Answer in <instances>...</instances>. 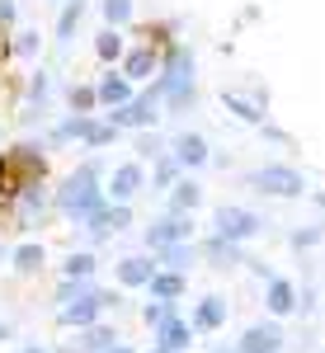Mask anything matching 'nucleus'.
I'll list each match as a JSON object with an SVG mask.
<instances>
[{
    "mask_svg": "<svg viewBox=\"0 0 325 353\" xmlns=\"http://www.w3.org/2000/svg\"><path fill=\"white\" fill-rule=\"evenodd\" d=\"M85 128H90V113H71V118H61V123L52 128V141L57 146H61V141H81Z\"/></svg>",
    "mask_w": 325,
    "mask_h": 353,
    "instance_id": "7c9ffc66",
    "label": "nucleus"
},
{
    "mask_svg": "<svg viewBox=\"0 0 325 353\" xmlns=\"http://www.w3.org/2000/svg\"><path fill=\"white\" fill-rule=\"evenodd\" d=\"M123 52H128V38H123V28H99V38H95V57H99V61H108V66H113V61H123Z\"/></svg>",
    "mask_w": 325,
    "mask_h": 353,
    "instance_id": "a878e982",
    "label": "nucleus"
},
{
    "mask_svg": "<svg viewBox=\"0 0 325 353\" xmlns=\"http://www.w3.org/2000/svg\"><path fill=\"white\" fill-rule=\"evenodd\" d=\"M61 353H81V349H61Z\"/></svg>",
    "mask_w": 325,
    "mask_h": 353,
    "instance_id": "a18cd8bd",
    "label": "nucleus"
},
{
    "mask_svg": "<svg viewBox=\"0 0 325 353\" xmlns=\"http://www.w3.org/2000/svg\"><path fill=\"white\" fill-rule=\"evenodd\" d=\"M81 19H85V0H66L61 14H57V43H61V48L71 43V33L81 28Z\"/></svg>",
    "mask_w": 325,
    "mask_h": 353,
    "instance_id": "cd10ccee",
    "label": "nucleus"
},
{
    "mask_svg": "<svg viewBox=\"0 0 325 353\" xmlns=\"http://www.w3.org/2000/svg\"><path fill=\"white\" fill-rule=\"evenodd\" d=\"M48 94H52V76H48V71H33V76H28V99H38V109H43Z\"/></svg>",
    "mask_w": 325,
    "mask_h": 353,
    "instance_id": "e433bc0d",
    "label": "nucleus"
},
{
    "mask_svg": "<svg viewBox=\"0 0 325 353\" xmlns=\"http://www.w3.org/2000/svg\"><path fill=\"white\" fill-rule=\"evenodd\" d=\"M99 179H104V161H99V156H85V161L76 165L66 179H61V189L52 193V208L71 221V226H85V221H90V212L104 203Z\"/></svg>",
    "mask_w": 325,
    "mask_h": 353,
    "instance_id": "f257e3e1",
    "label": "nucleus"
},
{
    "mask_svg": "<svg viewBox=\"0 0 325 353\" xmlns=\"http://www.w3.org/2000/svg\"><path fill=\"white\" fill-rule=\"evenodd\" d=\"M43 179H48V156H43V146L19 141V146L0 151V212H10V203L24 189L43 184Z\"/></svg>",
    "mask_w": 325,
    "mask_h": 353,
    "instance_id": "f03ea898",
    "label": "nucleus"
},
{
    "mask_svg": "<svg viewBox=\"0 0 325 353\" xmlns=\"http://www.w3.org/2000/svg\"><path fill=\"white\" fill-rule=\"evenodd\" d=\"M128 226H132V203H108L104 198V203L90 212V221H85L81 231L99 245V241H108V236H118V231H128Z\"/></svg>",
    "mask_w": 325,
    "mask_h": 353,
    "instance_id": "423d86ee",
    "label": "nucleus"
},
{
    "mask_svg": "<svg viewBox=\"0 0 325 353\" xmlns=\"http://www.w3.org/2000/svg\"><path fill=\"white\" fill-rule=\"evenodd\" d=\"M10 264H14L19 278H33V273H43V264H48V250H43L38 241H24L14 254H10Z\"/></svg>",
    "mask_w": 325,
    "mask_h": 353,
    "instance_id": "b1692460",
    "label": "nucleus"
},
{
    "mask_svg": "<svg viewBox=\"0 0 325 353\" xmlns=\"http://www.w3.org/2000/svg\"><path fill=\"white\" fill-rule=\"evenodd\" d=\"M151 254H156V264H161V269L184 273V278H189L193 259H198V245H193V241H175V245H161V250H151Z\"/></svg>",
    "mask_w": 325,
    "mask_h": 353,
    "instance_id": "f3484780",
    "label": "nucleus"
},
{
    "mask_svg": "<svg viewBox=\"0 0 325 353\" xmlns=\"http://www.w3.org/2000/svg\"><path fill=\"white\" fill-rule=\"evenodd\" d=\"M48 212H52V193L43 189V184H33V189H24L14 203H10V217H14V231H33V226H43L48 221Z\"/></svg>",
    "mask_w": 325,
    "mask_h": 353,
    "instance_id": "0eeeda50",
    "label": "nucleus"
},
{
    "mask_svg": "<svg viewBox=\"0 0 325 353\" xmlns=\"http://www.w3.org/2000/svg\"><path fill=\"white\" fill-rule=\"evenodd\" d=\"M156 104H161V99L132 94L128 104H113V109H108V123H113L118 132H123V128H132V132H146V128H156V118H161V113H156Z\"/></svg>",
    "mask_w": 325,
    "mask_h": 353,
    "instance_id": "6e6552de",
    "label": "nucleus"
},
{
    "mask_svg": "<svg viewBox=\"0 0 325 353\" xmlns=\"http://www.w3.org/2000/svg\"><path fill=\"white\" fill-rule=\"evenodd\" d=\"M198 203H203V184L189 179V174H179V179L170 184V212H189V217H193Z\"/></svg>",
    "mask_w": 325,
    "mask_h": 353,
    "instance_id": "4be33fe9",
    "label": "nucleus"
},
{
    "mask_svg": "<svg viewBox=\"0 0 325 353\" xmlns=\"http://www.w3.org/2000/svg\"><path fill=\"white\" fill-rule=\"evenodd\" d=\"M156 269H161V264H156V254H123V259L113 264V273H118V283H123V288H146Z\"/></svg>",
    "mask_w": 325,
    "mask_h": 353,
    "instance_id": "4468645a",
    "label": "nucleus"
},
{
    "mask_svg": "<svg viewBox=\"0 0 325 353\" xmlns=\"http://www.w3.org/2000/svg\"><path fill=\"white\" fill-rule=\"evenodd\" d=\"M5 339H10V325H5V321H0V344H5Z\"/></svg>",
    "mask_w": 325,
    "mask_h": 353,
    "instance_id": "a19ab883",
    "label": "nucleus"
},
{
    "mask_svg": "<svg viewBox=\"0 0 325 353\" xmlns=\"http://www.w3.org/2000/svg\"><path fill=\"white\" fill-rule=\"evenodd\" d=\"M118 339H123V334H118L113 325H99V321H95V325H85V330H81L76 349H81V353H108L113 344H118Z\"/></svg>",
    "mask_w": 325,
    "mask_h": 353,
    "instance_id": "5701e85b",
    "label": "nucleus"
},
{
    "mask_svg": "<svg viewBox=\"0 0 325 353\" xmlns=\"http://www.w3.org/2000/svg\"><path fill=\"white\" fill-rule=\"evenodd\" d=\"M245 184L255 193H269V198H297L306 189V179H302L293 165H259V170L245 174Z\"/></svg>",
    "mask_w": 325,
    "mask_h": 353,
    "instance_id": "20e7f679",
    "label": "nucleus"
},
{
    "mask_svg": "<svg viewBox=\"0 0 325 353\" xmlns=\"http://www.w3.org/2000/svg\"><path fill=\"white\" fill-rule=\"evenodd\" d=\"M161 99H165V109L170 113H184V109H193V52L184 48V43H170L165 48V57H161Z\"/></svg>",
    "mask_w": 325,
    "mask_h": 353,
    "instance_id": "7ed1b4c3",
    "label": "nucleus"
},
{
    "mask_svg": "<svg viewBox=\"0 0 325 353\" xmlns=\"http://www.w3.org/2000/svg\"><path fill=\"white\" fill-rule=\"evenodd\" d=\"M108 353H137V349H128V344H113V349H108Z\"/></svg>",
    "mask_w": 325,
    "mask_h": 353,
    "instance_id": "ea45409f",
    "label": "nucleus"
},
{
    "mask_svg": "<svg viewBox=\"0 0 325 353\" xmlns=\"http://www.w3.org/2000/svg\"><path fill=\"white\" fill-rule=\"evenodd\" d=\"M198 254L213 264V269H231V264H245L241 259V245L236 241H221V236H208V241L198 245Z\"/></svg>",
    "mask_w": 325,
    "mask_h": 353,
    "instance_id": "412c9836",
    "label": "nucleus"
},
{
    "mask_svg": "<svg viewBox=\"0 0 325 353\" xmlns=\"http://www.w3.org/2000/svg\"><path fill=\"white\" fill-rule=\"evenodd\" d=\"M165 151L179 161V170H184V174L213 161V151H208V137H198V132H179L175 141H170V146H165Z\"/></svg>",
    "mask_w": 325,
    "mask_h": 353,
    "instance_id": "ddd939ff",
    "label": "nucleus"
},
{
    "mask_svg": "<svg viewBox=\"0 0 325 353\" xmlns=\"http://www.w3.org/2000/svg\"><path fill=\"white\" fill-rule=\"evenodd\" d=\"M213 353H241V349H226V344H217V349Z\"/></svg>",
    "mask_w": 325,
    "mask_h": 353,
    "instance_id": "79ce46f5",
    "label": "nucleus"
},
{
    "mask_svg": "<svg viewBox=\"0 0 325 353\" xmlns=\"http://www.w3.org/2000/svg\"><path fill=\"white\" fill-rule=\"evenodd\" d=\"M151 353H170V349H156V344H151Z\"/></svg>",
    "mask_w": 325,
    "mask_h": 353,
    "instance_id": "c03bdc74",
    "label": "nucleus"
},
{
    "mask_svg": "<svg viewBox=\"0 0 325 353\" xmlns=\"http://www.w3.org/2000/svg\"><path fill=\"white\" fill-rule=\"evenodd\" d=\"M14 14H19V5H14V0H0V28L14 24Z\"/></svg>",
    "mask_w": 325,
    "mask_h": 353,
    "instance_id": "58836bf2",
    "label": "nucleus"
},
{
    "mask_svg": "<svg viewBox=\"0 0 325 353\" xmlns=\"http://www.w3.org/2000/svg\"><path fill=\"white\" fill-rule=\"evenodd\" d=\"M151 334H156V349H170V353H184L193 344V325H189V321H179V316H170V321L156 325Z\"/></svg>",
    "mask_w": 325,
    "mask_h": 353,
    "instance_id": "6ab92c4d",
    "label": "nucleus"
},
{
    "mask_svg": "<svg viewBox=\"0 0 325 353\" xmlns=\"http://www.w3.org/2000/svg\"><path fill=\"white\" fill-rule=\"evenodd\" d=\"M90 151H104V146H113L118 141V128L113 123H99V118H90V128H85V137H81Z\"/></svg>",
    "mask_w": 325,
    "mask_h": 353,
    "instance_id": "c756f323",
    "label": "nucleus"
},
{
    "mask_svg": "<svg viewBox=\"0 0 325 353\" xmlns=\"http://www.w3.org/2000/svg\"><path fill=\"white\" fill-rule=\"evenodd\" d=\"M264 306H269L273 316H288V311H297V288H293L288 278H269V292H264Z\"/></svg>",
    "mask_w": 325,
    "mask_h": 353,
    "instance_id": "393cba45",
    "label": "nucleus"
},
{
    "mask_svg": "<svg viewBox=\"0 0 325 353\" xmlns=\"http://www.w3.org/2000/svg\"><path fill=\"white\" fill-rule=\"evenodd\" d=\"M95 94H99V104H104V109H113V104H128L137 90H132V81H128L123 71H113V66H108L104 76L95 81Z\"/></svg>",
    "mask_w": 325,
    "mask_h": 353,
    "instance_id": "dca6fc26",
    "label": "nucleus"
},
{
    "mask_svg": "<svg viewBox=\"0 0 325 353\" xmlns=\"http://www.w3.org/2000/svg\"><path fill=\"white\" fill-rule=\"evenodd\" d=\"M236 349H241V353H283V330L259 321V325L245 330V339L236 344Z\"/></svg>",
    "mask_w": 325,
    "mask_h": 353,
    "instance_id": "a211bd4d",
    "label": "nucleus"
},
{
    "mask_svg": "<svg viewBox=\"0 0 325 353\" xmlns=\"http://www.w3.org/2000/svg\"><path fill=\"white\" fill-rule=\"evenodd\" d=\"M95 273H99L95 250H71V254H66V264H61V278H95Z\"/></svg>",
    "mask_w": 325,
    "mask_h": 353,
    "instance_id": "c85d7f7f",
    "label": "nucleus"
},
{
    "mask_svg": "<svg viewBox=\"0 0 325 353\" xmlns=\"http://www.w3.org/2000/svg\"><path fill=\"white\" fill-rule=\"evenodd\" d=\"M24 353H48V349H38V344H28V349Z\"/></svg>",
    "mask_w": 325,
    "mask_h": 353,
    "instance_id": "37998d69",
    "label": "nucleus"
},
{
    "mask_svg": "<svg viewBox=\"0 0 325 353\" xmlns=\"http://www.w3.org/2000/svg\"><path fill=\"white\" fill-rule=\"evenodd\" d=\"M175 241H193V217L189 212H165L146 226V250H161V245H175Z\"/></svg>",
    "mask_w": 325,
    "mask_h": 353,
    "instance_id": "9b49d317",
    "label": "nucleus"
},
{
    "mask_svg": "<svg viewBox=\"0 0 325 353\" xmlns=\"http://www.w3.org/2000/svg\"><path fill=\"white\" fill-rule=\"evenodd\" d=\"M221 104L236 113L241 123H264L269 94H264V90H221Z\"/></svg>",
    "mask_w": 325,
    "mask_h": 353,
    "instance_id": "f8f14e48",
    "label": "nucleus"
},
{
    "mask_svg": "<svg viewBox=\"0 0 325 353\" xmlns=\"http://www.w3.org/2000/svg\"><path fill=\"white\" fill-rule=\"evenodd\" d=\"M137 156H141V161H156V156H165V141L156 137V128H146V132L137 137Z\"/></svg>",
    "mask_w": 325,
    "mask_h": 353,
    "instance_id": "c9c22d12",
    "label": "nucleus"
},
{
    "mask_svg": "<svg viewBox=\"0 0 325 353\" xmlns=\"http://www.w3.org/2000/svg\"><path fill=\"white\" fill-rule=\"evenodd\" d=\"M141 189H146V170H141V161H128V165H113V170H108V184H104L108 203H132Z\"/></svg>",
    "mask_w": 325,
    "mask_h": 353,
    "instance_id": "9d476101",
    "label": "nucleus"
},
{
    "mask_svg": "<svg viewBox=\"0 0 325 353\" xmlns=\"http://www.w3.org/2000/svg\"><path fill=\"white\" fill-rule=\"evenodd\" d=\"M66 104H71V113H95L99 109V94H95V85H71Z\"/></svg>",
    "mask_w": 325,
    "mask_h": 353,
    "instance_id": "72a5a7b5",
    "label": "nucleus"
},
{
    "mask_svg": "<svg viewBox=\"0 0 325 353\" xmlns=\"http://www.w3.org/2000/svg\"><path fill=\"white\" fill-rule=\"evenodd\" d=\"M321 241V226H306V231H293V245L297 250H306V245H316Z\"/></svg>",
    "mask_w": 325,
    "mask_h": 353,
    "instance_id": "4c0bfd02",
    "label": "nucleus"
},
{
    "mask_svg": "<svg viewBox=\"0 0 325 353\" xmlns=\"http://www.w3.org/2000/svg\"><path fill=\"white\" fill-rule=\"evenodd\" d=\"M170 316H175V301H146V306H141V321H146V325L156 330V325H165V321H170Z\"/></svg>",
    "mask_w": 325,
    "mask_h": 353,
    "instance_id": "f704fd0d",
    "label": "nucleus"
},
{
    "mask_svg": "<svg viewBox=\"0 0 325 353\" xmlns=\"http://www.w3.org/2000/svg\"><path fill=\"white\" fill-rule=\"evenodd\" d=\"M99 14H104V24H108V28L132 24V0H99Z\"/></svg>",
    "mask_w": 325,
    "mask_h": 353,
    "instance_id": "473e14b6",
    "label": "nucleus"
},
{
    "mask_svg": "<svg viewBox=\"0 0 325 353\" xmlns=\"http://www.w3.org/2000/svg\"><path fill=\"white\" fill-rule=\"evenodd\" d=\"M264 231V217L259 212H250V208H236V203H221L213 212V236H221V241H250V236H259Z\"/></svg>",
    "mask_w": 325,
    "mask_h": 353,
    "instance_id": "39448f33",
    "label": "nucleus"
},
{
    "mask_svg": "<svg viewBox=\"0 0 325 353\" xmlns=\"http://www.w3.org/2000/svg\"><path fill=\"white\" fill-rule=\"evenodd\" d=\"M189 325H193V334H213V330H221L226 325V297H203L198 306H193V316H189Z\"/></svg>",
    "mask_w": 325,
    "mask_h": 353,
    "instance_id": "2eb2a0df",
    "label": "nucleus"
},
{
    "mask_svg": "<svg viewBox=\"0 0 325 353\" xmlns=\"http://www.w3.org/2000/svg\"><path fill=\"white\" fill-rule=\"evenodd\" d=\"M161 57L165 52L156 48V43H132V48L123 52V66H118V71H123L132 85H146V81L161 76Z\"/></svg>",
    "mask_w": 325,
    "mask_h": 353,
    "instance_id": "1a4fd4ad",
    "label": "nucleus"
},
{
    "mask_svg": "<svg viewBox=\"0 0 325 353\" xmlns=\"http://www.w3.org/2000/svg\"><path fill=\"white\" fill-rule=\"evenodd\" d=\"M5 52H10V57H19V61H33V57L43 52V38H38V28H19V33H10Z\"/></svg>",
    "mask_w": 325,
    "mask_h": 353,
    "instance_id": "bb28decb",
    "label": "nucleus"
},
{
    "mask_svg": "<svg viewBox=\"0 0 325 353\" xmlns=\"http://www.w3.org/2000/svg\"><path fill=\"white\" fill-rule=\"evenodd\" d=\"M146 292H151L156 301H179L184 292H189V278H184V273H170V269H156L151 283H146Z\"/></svg>",
    "mask_w": 325,
    "mask_h": 353,
    "instance_id": "aec40b11",
    "label": "nucleus"
},
{
    "mask_svg": "<svg viewBox=\"0 0 325 353\" xmlns=\"http://www.w3.org/2000/svg\"><path fill=\"white\" fill-rule=\"evenodd\" d=\"M179 174H184V170H179V161L165 151V156H156V170H151V189H170Z\"/></svg>",
    "mask_w": 325,
    "mask_h": 353,
    "instance_id": "2f4dec72",
    "label": "nucleus"
}]
</instances>
